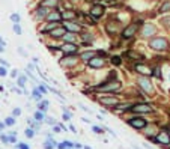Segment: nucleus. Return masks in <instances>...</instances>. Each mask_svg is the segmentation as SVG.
<instances>
[{
    "mask_svg": "<svg viewBox=\"0 0 170 149\" xmlns=\"http://www.w3.org/2000/svg\"><path fill=\"white\" fill-rule=\"evenodd\" d=\"M3 128V123H0V130H2Z\"/></svg>",
    "mask_w": 170,
    "mask_h": 149,
    "instance_id": "603ef678",
    "label": "nucleus"
},
{
    "mask_svg": "<svg viewBox=\"0 0 170 149\" xmlns=\"http://www.w3.org/2000/svg\"><path fill=\"white\" fill-rule=\"evenodd\" d=\"M155 142L163 143V145H169V143H170V134H169V133H166V131H161V133L157 136Z\"/></svg>",
    "mask_w": 170,
    "mask_h": 149,
    "instance_id": "6e6552de",
    "label": "nucleus"
},
{
    "mask_svg": "<svg viewBox=\"0 0 170 149\" xmlns=\"http://www.w3.org/2000/svg\"><path fill=\"white\" fill-rule=\"evenodd\" d=\"M15 140H17V137H15V136H14V133H12V136H9V142H11V143H14Z\"/></svg>",
    "mask_w": 170,
    "mask_h": 149,
    "instance_id": "a19ab883",
    "label": "nucleus"
},
{
    "mask_svg": "<svg viewBox=\"0 0 170 149\" xmlns=\"http://www.w3.org/2000/svg\"><path fill=\"white\" fill-rule=\"evenodd\" d=\"M167 11H170V2H166V3L160 8V12H167Z\"/></svg>",
    "mask_w": 170,
    "mask_h": 149,
    "instance_id": "393cba45",
    "label": "nucleus"
},
{
    "mask_svg": "<svg viewBox=\"0 0 170 149\" xmlns=\"http://www.w3.org/2000/svg\"><path fill=\"white\" fill-rule=\"evenodd\" d=\"M45 120H47V123H50V125H54V119L48 117V119H45Z\"/></svg>",
    "mask_w": 170,
    "mask_h": 149,
    "instance_id": "ea45409f",
    "label": "nucleus"
},
{
    "mask_svg": "<svg viewBox=\"0 0 170 149\" xmlns=\"http://www.w3.org/2000/svg\"><path fill=\"white\" fill-rule=\"evenodd\" d=\"M17 148H18V149H29V146H27L26 143H18Z\"/></svg>",
    "mask_w": 170,
    "mask_h": 149,
    "instance_id": "f704fd0d",
    "label": "nucleus"
},
{
    "mask_svg": "<svg viewBox=\"0 0 170 149\" xmlns=\"http://www.w3.org/2000/svg\"><path fill=\"white\" fill-rule=\"evenodd\" d=\"M111 62H113L114 65H120V57L114 56V57H111Z\"/></svg>",
    "mask_w": 170,
    "mask_h": 149,
    "instance_id": "72a5a7b5",
    "label": "nucleus"
},
{
    "mask_svg": "<svg viewBox=\"0 0 170 149\" xmlns=\"http://www.w3.org/2000/svg\"><path fill=\"white\" fill-rule=\"evenodd\" d=\"M60 63L65 66H72V65H75V59L74 57H65V59H62Z\"/></svg>",
    "mask_w": 170,
    "mask_h": 149,
    "instance_id": "dca6fc26",
    "label": "nucleus"
},
{
    "mask_svg": "<svg viewBox=\"0 0 170 149\" xmlns=\"http://www.w3.org/2000/svg\"><path fill=\"white\" fill-rule=\"evenodd\" d=\"M65 29L63 27H56V29H53L51 32H50V35L53 36V38H60V36H65Z\"/></svg>",
    "mask_w": 170,
    "mask_h": 149,
    "instance_id": "4468645a",
    "label": "nucleus"
},
{
    "mask_svg": "<svg viewBox=\"0 0 170 149\" xmlns=\"http://www.w3.org/2000/svg\"><path fill=\"white\" fill-rule=\"evenodd\" d=\"M155 77L161 79V71H160V69H155Z\"/></svg>",
    "mask_w": 170,
    "mask_h": 149,
    "instance_id": "79ce46f5",
    "label": "nucleus"
},
{
    "mask_svg": "<svg viewBox=\"0 0 170 149\" xmlns=\"http://www.w3.org/2000/svg\"><path fill=\"white\" fill-rule=\"evenodd\" d=\"M14 32L18 33V35H21V27H20V24H18V23L14 24Z\"/></svg>",
    "mask_w": 170,
    "mask_h": 149,
    "instance_id": "2f4dec72",
    "label": "nucleus"
},
{
    "mask_svg": "<svg viewBox=\"0 0 170 149\" xmlns=\"http://www.w3.org/2000/svg\"><path fill=\"white\" fill-rule=\"evenodd\" d=\"M157 29L154 24H144V27H143V36H152L155 35Z\"/></svg>",
    "mask_w": 170,
    "mask_h": 149,
    "instance_id": "9b49d317",
    "label": "nucleus"
},
{
    "mask_svg": "<svg viewBox=\"0 0 170 149\" xmlns=\"http://www.w3.org/2000/svg\"><path fill=\"white\" fill-rule=\"evenodd\" d=\"M42 119H44L42 112H36V113H35V120H38V122H39V120H42Z\"/></svg>",
    "mask_w": 170,
    "mask_h": 149,
    "instance_id": "c756f323",
    "label": "nucleus"
},
{
    "mask_svg": "<svg viewBox=\"0 0 170 149\" xmlns=\"http://www.w3.org/2000/svg\"><path fill=\"white\" fill-rule=\"evenodd\" d=\"M130 56H131V57H141L140 54H137V53H133V51L130 53Z\"/></svg>",
    "mask_w": 170,
    "mask_h": 149,
    "instance_id": "c03bdc74",
    "label": "nucleus"
},
{
    "mask_svg": "<svg viewBox=\"0 0 170 149\" xmlns=\"http://www.w3.org/2000/svg\"><path fill=\"white\" fill-rule=\"evenodd\" d=\"M11 20H12L14 23H20V15H18V14H12V15H11Z\"/></svg>",
    "mask_w": 170,
    "mask_h": 149,
    "instance_id": "473e14b6",
    "label": "nucleus"
},
{
    "mask_svg": "<svg viewBox=\"0 0 170 149\" xmlns=\"http://www.w3.org/2000/svg\"><path fill=\"white\" fill-rule=\"evenodd\" d=\"M120 87V83L119 81H113V83H106L103 86H98L96 90H101V92H110V90H117Z\"/></svg>",
    "mask_w": 170,
    "mask_h": 149,
    "instance_id": "7ed1b4c3",
    "label": "nucleus"
},
{
    "mask_svg": "<svg viewBox=\"0 0 170 149\" xmlns=\"http://www.w3.org/2000/svg\"><path fill=\"white\" fill-rule=\"evenodd\" d=\"M12 115H14V116H20V115H21V110H20V109H14V110H12Z\"/></svg>",
    "mask_w": 170,
    "mask_h": 149,
    "instance_id": "4c0bfd02",
    "label": "nucleus"
},
{
    "mask_svg": "<svg viewBox=\"0 0 170 149\" xmlns=\"http://www.w3.org/2000/svg\"><path fill=\"white\" fill-rule=\"evenodd\" d=\"M137 27H138V24H136V23H133V24H130V26L127 27V29H124V32H122V36L124 38H131L136 32H137Z\"/></svg>",
    "mask_w": 170,
    "mask_h": 149,
    "instance_id": "20e7f679",
    "label": "nucleus"
},
{
    "mask_svg": "<svg viewBox=\"0 0 170 149\" xmlns=\"http://www.w3.org/2000/svg\"><path fill=\"white\" fill-rule=\"evenodd\" d=\"M74 17H75V12H71V11H66V12L62 14V18H65V20H71Z\"/></svg>",
    "mask_w": 170,
    "mask_h": 149,
    "instance_id": "4be33fe9",
    "label": "nucleus"
},
{
    "mask_svg": "<svg viewBox=\"0 0 170 149\" xmlns=\"http://www.w3.org/2000/svg\"><path fill=\"white\" fill-rule=\"evenodd\" d=\"M65 29L72 32V33H74V32H80V26L75 24V23H65Z\"/></svg>",
    "mask_w": 170,
    "mask_h": 149,
    "instance_id": "2eb2a0df",
    "label": "nucleus"
},
{
    "mask_svg": "<svg viewBox=\"0 0 170 149\" xmlns=\"http://www.w3.org/2000/svg\"><path fill=\"white\" fill-rule=\"evenodd\" d=\"M128 123L133 127V128H136V130H141V128H144L146 127V120H144L143 117H131L130 120H128Z\"/></svg>",
    "mask_w": 170,
    "mask_h": 149,
    "instance_id": "f03ea898",
    "label": "nucleus"
},
{
    "mask_svg": "<svg viewBox=\"0 0 170 149\" xmlns=\"http://www.w3.org/2000/svg\"><path fill=\"white\" fill-rule=\"evenodd\" d=\"M0 63H2L3 66H8V62H6V60H0Z\"/></svg>",
    "mask_w": 170,
    "mask_h": 149,
    "instance_id": "de8ad7c7",
    "label": "nucleus"
},
{
    "mask_svg": "<svg viewBox=\"0 0 170 149\" xmlns=\"http://www.w3.org/2000/svg\"><path fill=\"white\" fill-rule=\"evenodd\" d=\"M100 103L106 104V106H117V99H116V96H103V98H100Z\"/></svg>",
    "mask_w": 170,
    "mask_h": 149,
    "instance_id": "9d476101",
    "label": "nucleus"
},
{
    "mask_svg": "<svg viewBox=\"0 0 170 149\" xmlns=\"http://www.w3.org/2000/svg\"><path fill=\"white\" fill-rule=\"evenodd\" d=\"M47 107H48V101H41V104H39L41 112H45V110H47Z\"/></svg>",
    "mask_w": 170,
    "mask_h": 149,
    "instance_id": "bb28decb",
    "label": "nucleus"
},
{
    "mask_svg": "<svg viewBox=\"0 0 170 149\" xmlns=\"http://www.w3.org/2000/svg\"><path fill=\"white\" fill-rule=\"evenodd\" d=\"M62 51H65V53H68V54H71V53H77V45L74 44V42H66V44H63L62 47Z\"/></svg>",
    "mask_w": 170,
    "mask_h": 149,
    "instance_id": "423d86ee",
    "label": "nucleus"
},
{
    "mask_svg": "<svg viewBox=\"0 0 170 149\" xmlns=\"http://www.w3.org/2000/svg\"><path fill=\"white\" fill-rule=\"evenodd\" d=\"M45 15H48V14H47V9H45L44 6H41V8L36 11V17H38V18H42V17H45Z\"/></svg>",
    "mask_w": 170,
    "mask_h": 149,
    "instance_id": "aec40b11",
    "label": "nucleus"
},
{
    "mask_svg": "<svg viewBox=\"0 0 170 149\" xmlns=\"http://www.w3.org/2000/svg\"><path fill=\"white\" fill-rule=\"evenodd\" d=\"M87 63H89V66H92V68H101V66L104 65V60H103V59H98V57H93V59H90Z\"/></svg>",
    "mask_w": 170,
    "mask_h": 149,
    "instance_id": "ddd939ff",
    "label": "nucleus"
},
{
    "mask_svg": "<svg viewBox=\"0 0 170 149\" xmlns=\"http://www.w3.org/2000/svg\"><path fill=\"white\" fill-rule=\"evenodd\" d=\"M103 14H104V8L100 6V5H96V6H93V8L90 9V15H92L93 18H100Z\"/></svg>",
    "mask_w": 170,
    "mask_h": 149,
    "instance_id": "f8f14e48",
    "label": "nucleus"
},
{
    "mask_svg": "<svg viewBox=\"0 0 170 149\" xmlns=\"http://www.w3.org/2000/svg\"><path fill=\"white\" fill-rule=\"evenodd\" d=\"M24 134H26V137H29V139H32V137L35 136V131H33L32 128H27V130H26V133H24Z\"/></svg>",
    "mask_w": 170,
    "mask_h": 149,
    "instance_id": "a878e982",
    "label": "nucleus"
},
{
    "mask_svg": "<svg viewBox=\"0 0 170 149\" xmlns=\"http://www.w3.org/2000/svg\"><path fill=\"white\" fill-rule=\"evenodd\" d=\"M47 18L50 20V21H59V20L62 18V14H59V12H51V14L47 15Z\"/></svg>",
    "mask_w": 170,
    "mask_h": 149,
    "instance_id": "f3484780",
    "label": "nucleus"
},
{
    "mask_svg": "<svg viewBox=\"0 0 170 149\" xmlns=\"http://www.w3.org/2000/svg\"><path fill=\"white\" fill-rule=\"evenodd\" d=\"M136 71H137L138 74H141V76H149V74L152 72L148 65H143V63H137V65H136Z\"/></svg>",
    "mask_w": 170,
    "mask_h": 149,
    "instance_id": "1a4fd4ad",
    "label": "nucleus"
},
{
    "mask_svg": "<svg viewBox=\"0 0 170 149\" xmlns=\"http://www.w3.org/2000/svg\"><path fill=\"white\" fill-rule=\"evenodd\" d=\"M0 76H2V77L6 76V69H5V66H0Z\"/></svg>",
    "mask_w": 170,
    "mask_h": 149,
    "instance_id": "e433bc0d",
    "label": "nucleus"
},
{
    "mask_svg": "<svg viewBox=\"0 0 170 149\" xmlns=\"http://www.w3.org/2000/svg\"><path fill=\"white\" fill-rule=\"evenodd\" d=\"M41 93H42V92H41L39 89H35V90H33V98L36 99V101H41V98H42Z\"/></svg>",
    "mask_w": 170,
    "mask_h": 149,
    "instance_id": "b1692460",
    "label": "nucleus"
},
{
    "mask_svg": "<svg viewBox=\"0 0 170 149\" xmlns=\"http://www.w3.org/2000/svg\"><path fill=\"white\" fill-rule=\"evenodd\" d=\"M2 142H3V143H8V142H9V137H6V136H2Z\"/></svg>",
    "mask_w": 170,
    "mask_h": 149,
    "instance_id": "37998d69",
    "label": "nucleus"
},
{
    "mask_svg": "<svg viewBox=\"0 0 170 149\" xmlns=\"http://www.w3.org/2000/svg\"><path fill=\"white\" fill-rule=\"evenodd\" d=\"M57 148H59V149H65V148H68V146H66V143L63 142V143H59V145H57Z\"/></svg>",
    "mask_w": 170,
    "mask_h": 149,
    "instance_id": "58836bf2",
    "label": "nucleus"
},
{
    "mask_svg": "<svg viewBox=\"0 0 170 149\" xmlns=\"http://www.w3.org/2000/svg\"><path fill=\"white\" fill-rule=\"evenodd\" d=\"M92 130L95 133H98V134H103V128H100V127H92Z\"/></svg>",
    "mask_w": 170,
    "mask_h": 149,
    "instance_id": "c9c22d12",
    "label": "nucleus"
},
{
    "mask_svg": "<svg viewBox=\"0 0 170 149\" xmlns=\"http://www.w3.org/2000/svg\"><path fill=\"white\" fill-rule=\"evenodd\" d=\"M65 143H66V146H68V148H71V146H74V145H72L71 142H65Z\"/></svg>",
    "mask_w": 170,
    "mask_h": 149,
    "instance_id": "09e8293b",
    "label": "nucleus"
},
{
    "mask_svg": "<svg viewBox=\"0 0 170 149\" xmlns=\"http://www.w3.org/2000/svg\"><path fill=\"white\" fill-rule=\"evenodd\" d=\"M56 145H57V143H56V142L51 139V140H47V142L44 143V148H45V149H53Z\"/></svg>",
    "mask_w": 170,
    "mask_h": 149,
    "instance_id": "6ab92c4d",
    "label": "nucleus"
},
{
    "mask_svg": "<svg viewBox=\"0 0 170 149\" xmlns=\"http://www.w3.org/2000/svg\"><path fill=\"white\" fill-rule=\"evenodd\" d=\"M56 27H57V24H56V23H51L47 29H44V32H51V30H53V29H56Z\"/></svg>",
    "mask_w": 170,
    "mask_h": 149,
    "instance_id": "7c9ffc66",
    "label": "nucleus"
},
{
    "mask_svg": "<svg viewBox=\"0 0 170 149\" xmlns=\"http://www.w3.org/2000/svg\"><path fill=\"white\" fill-rule=\"evenodd\" d=\"M169 134H170V131H169Z\"/></svg>",
    "mask_w": 170,
    "mask_h": 149,
    "instance_id": "864d4df0",
    "label": "nucleus"
},
{
    "mask_svg": "<svg viewBox=\"0 0 170 149\" xmlns=\"http://www.w3.org/2000/svg\"><path fill=\"white\" fill-rule=\"evenodd\" d=\"M133 110L136 113H149V112H152V107L149 104H136V106H133Z\"/></svg>",
    "mask_w": 170,
    "mask_h": 149,
    "instance_id": "39448f33",
    "label": "nucleus"
},
{
    "mask_svg": "<svg viewBox=\"0 0 170 149\" xmlns=\"http://www.w3.org/2000/svg\"><path fill=\"white\" fill-rule=\"evenodd\" d=\"M93 56H95V53H92V51H86V53L81 54V59L86 60V62H89L90 59H93Z\"/></svg>",
    "mask_w": 170,
    "mask_h": 149,
    "instance_id": "a211bd4d",
    "label": "nucleus"
},
{
    "mask_svg": "<svg viewBox=\"0 0 170 149\" xmlns=\"http://www.w3.org/2000/svg\"><path fill=\"white\" fill-rule=\"evenodd\" d=\"M57 5V0H44L42 2V6H56Z\"/></svg>",
    "mask_w": 170,
    "mask_h": 149,
    "instance_id": "5701e85b",
    "label": "nucleus"
},
{
    "mask_svg": "<svg viewBox=\"0 0 170 149\" xmlns=\"http://www.w3.org/2000/svg\"><path fill=\"white\" fill-rule=\"evenodd\" d=\"M18 86H20V87L26 86V77H20V79H18Z\"/></svg>",
    "mask_w": 170,
    "mask_h": 149,
    "instance_id": "cd10ccee",
    "label": "nucleus"
},
{
    "mask_svg": "<svg viewBox=\"0 0 170 149\" xmlns=\"http://www.w3.org/2000/svg\"><path fill=\"white\" fill-rule=\"evenodd\" d=\"M0 44H2V45H3V47H5V45H6V44H5V41H3V39H2V36H0Z\"/></svg>",
    "mask_w": 170,
    "mask_h": 149,
    "instance_id": "8fccbe9b",
    "label": "nucleus"
},
{
    "mask_svg": "<svg viewBox=\"0 0 170 149\" xmlns=\"http://www.w3.org/2000/svg\"><path fill=\"white\" fill-rule=\"evenodd\" d=\"M149 45H151V48H154V50H166L167 48V41L164 39V38H154L151 42H149Z\"/></svg>",
    "mask_w": 170,
    "mask_h": 149,
    "instance_id": "f257e3e1",
    "label": "nucleus"
},
{
    "mask_svg": "<svg viewBox=\"0 0 170 149\" xmlns=\"http://www.w3.org/2000/svg\"><path fill=\"white\" fill-rule=\"evenodd\" d=\"M63 39H65L66 42H74V41H75V36L72 35V32H69V33H65Z\"/></svg>",
    "mask_w": 170,
    "mask_h": 149,
    "instance_id": "412c9836",
    "label": "nucleus"
},
{
    "mask_svg": "<svg viewBox=\"0 0 170 149\" xmlns=\"http://www.w3.org/2000/svg\"><path fill=\"white\" fill-rule=\"evenodd\" d=\"M39 90H41V92H42V93H45V92H47V89H45V87H44V86H39Z\"/></svg>",
    "mask_w": 170,
    "mask_h": 149,
    "instance_id": "a18cd8bd",
    "label": "nucleus"
},
{
    "mask_svg": "<svg viewBox=\"0 0 170 149\" xmlns=\"http://www.w3.org/2000/svg\"><path fill=\"white\" fill-rule=\"evenodd\" d=\"M138 84H140V87L144 90V92H152L154 90V87H152V84H151V81L148 80V79H138Z\"/></svg>",
    "mask_w": 170,
    "mask_h": 149,
    "instance_id": "0eeeda50",
    "label": "nucleus"
},
{
    "mask_svg": "<svg viewBox=\"0 0 170 149\" xmlns=\"http://www.w3.org/2000/svg\"><path fill=\"white\" fill-rule=\"evenodd\" d=\"M2 51H5V48H3V45H2V44H0V53H2Z\"/></svg>",
    "mask_w": 170,
    "mask_h": 149,
    "instance_id": "3c124183",
    "label": "nucleus"
},
{
    "mask_svg": "<svg viewBox=\"0 0 170 149\" xmlns=\"http://www.w3.org/2000/svg\"><path fill=\"white\" fill-rule=\"evenodd\" d=\"M5 123H6V125H14V123H15V119L11 116V117H6L5 119Z\"/></svg>",
    "mask_w": 170,
    "mask_h": 149,
    "instance_id": "c85d7f7f",
    "label": "nucleus"
},
{
    "mask_svg": "<svg viewBox=\"0 0 170 149\" xmlns=\"http://www.w3.org/2000/svg\"><path fill=\"white\" fill-rule=\"evenodd\" d=\"M11 77H14V79L17 77V71H12V72H11Z\"/></svg>",
    "mask_w": 170,
    "mask_h": 149,
    "instance_id": "49530a36",
    "label": "nucleus"
}]
</instances>
